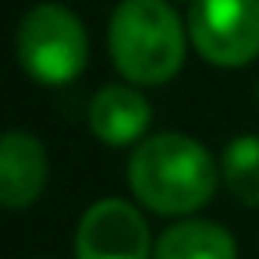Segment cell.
Listing matches in <instances>:
<instances>
[{"instance_id": "cell-1", "label": "cell", "mask_w": 259, "mask_h": 259, "mask_svg": "<svg viewBox=\"0 0 259 259\" xmlns=\"http://www.w3.org/2000/svg\"><path fill=\"white\" fill-rule=\"evenodd\" d=\"M128 185L146 209L160 217H188L213 199L220 185V167L209 149L192 135L160 132L132 149Z\"/></svg>"}, {"instance_id": "cell-2", "label": "cell", "mask_w": 259, "mask_h": 259, "mask_svg": "<svg viewBox=\"0 0 259 259\" xmlns=\"http://www.w3.org/2000/svg\"><path fill=\"white\" fill-rule=\"evenodd\" d=\"M185 25L167 0H121L107 47L132 85H163L185 64Z\"/></svg>"}, {"instance_id": "cell-3", "label": "cell", "mask_w": 259, "mask_h": 259, "mask_svg": "<svg viewBox=\"0 0 259 259\" xmlns=\"http://www.w3.org/2000/svg\"><path fill=\"white\" fill-rule=\"evenodd\" d=\"M15 50H18V64L36 82L64 85L82 75L89 61V36L71 8L43 0L22 15Z\"/></svg>"}, {"instance_id": "cell-4", "label": "cell", "mask_w": 259, "mask_h": 259, "mask_svg": "<svg viewBox=\"0 0 259 259\" xmlns=\"http://www.w3.org/2000/svg\"><path fill=\"white\" fill-rule=\"evenodd\" d=\"M188 39L213 68H245L259 54V0H195Z\"/></svg>"}, {"instance_id": "cell-5", "label": "cell", "mask_w": 259, "mask_h": 259, "mask_svg": "<svg viewBox=\"0 0 259 259\" xmlns=\"http://www.w3.org/2000/svg\"><path fill=\"white\" fill-rule=\"evenodd\" d=\"M75 259H149V224L128 199L93 202L75 231Z\"/></svg>"}, {"instance_id": "cell-6", "label": "cell", "mask_w": 259, "mask_h": 259, "mask_svg": "<svg viewBox=\"0 0 259 259\" xmlns=\"http://www.w3.org/2000/svg\"><path fill=\"white\" fill-rule=\"evenodd\" d=\"M50 160L32 132H8L0 142V202L8 209H29L47 188Z\"/></svg>"}, {"instance_id": "cell-7", "label": "cell", "mask_w": 259, "mask_h": 259, "mask_svg": "<svg viewBox=\"0 0 259 259\" xmlns=\"http://www.w3.org/2000/svg\"><path fill=\"white\" fill-rule=\"evenodd\" d=\"M149 100L135 85H103L89 103V128L107 146H132L149 128Z\"/></svg>"}, {"instance_id": "cell-8", "label": "cell", "mask_w": 259, "mask_h": 259, "mask_svg": "<svg viewBox=\"0 0 259 259\" xmlns=\"http://www.w3.org/2000/svg\"><path fill=\"white\" fill-rule=\"evenodd\" d=\"M153 259H238V245L213 220H181L156 238Z\"/></svg>"}, {"instance_id": "cell-9", "label": "cell", "mask_w": 259, "mask_h": 259, "mask_svg": "<svg viewBox=\"0 0 259 259\" xmlns=\"http://www.w3.org/2000/svg\"><path fill=\"white\" fill-rule=\"evenodd\" d=\"M220 178L241 206L259 209V135H238L227 142L220 156Z\"/></svg>"}, {"instance_id": "cell-10", "label": "cell", "mask_w": 259, "mask_h": 259, "mask_svg": "<svg viewBox=\"0 0 259 259\" xmlns=\"http://www.w3.org/2000/svg\"><path fill=\"white\" fill-rule=\"evenodd\" d=\"M178 4H195V0H178Z\"/></svg>"}]
</instances>
